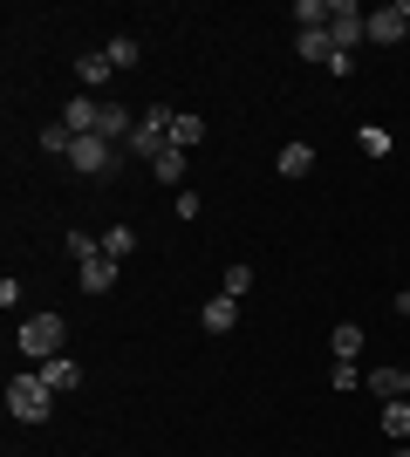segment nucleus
<instances>
[{"instance_id":"nucleus-1","label":"nucleus","mask_w":410,"mask_h":457,"mask_svg":"<svg viewBox=\"0 0 410 457\" xmlns=\"http://www.w3.org/2000/svg\"><path fill=\"white\" fill-rule=\"evenodd\" d=\"M172 116H178V110L151 103V110L137 116V130H130V144H123V157H144V164H157V157L172 151Z\"/></svg>"},{"instance_id":"nucleus-2","label":"nucleus","mask_w":410,"mask_h":457,"mask_svg":"<svg viewBox=\"0 0 410 457\" xmlns=\"http://www.w3.org/2000/svg\"><path fill=\"white\" fill-rule=\"evenodd\" d=\"M62 342H69V328H62V314H28V321L14 328V348L28 355V362H48V355H62Z\"/></svg>"},{"instance_id":"nucleus-3","label":"nucleus","mask_w":410,"mask_h":457,"mask_svg":"<svg viewBox=\"0 0 410 457\" xmlns=\"http://www.w3.org/2000/svg\"><path fill=\"white\" fill-rule=\"evenodd\" d=\"M7 410H14V423H48L55 389H48L41 376H14V382H7Z\"/></svg>"},{"instance_id":"nucleus-4","label":"nucleus","mask_w":410,"mask_h":457,"mask_svg":"<svg viewBox=\"0 0 410 457\" xmlns=\"http://www.w3.org/2000/svg\"><path fill=\"white\" fill-rule=\"evenodd\" d=\"M329 35H335V48L349 55L356 41H370V7H356V0H329Z\"/></svg>"},{"instance_id":"nucleus-5","label":"nucleus","mask_w":410,"mask_h":457,"mask_svg":"<svg viewBox=\"0 0 410 457\" xmlns=\"http://www.w3.org/2000/svg\"><path fill=\"white\" fill-rule=\"evenodd\" d=\"M69 164H76L82 178H110L117 171V144H110V137H76V144H69Z\"/></svg>"},{"instance_id":"nucleus-6","label":"nucleus","mask_w":410,"mask_h":457,"mask_svg":"<svg viewBox=\"0 0 410 457\" xmlns=\"http://www.w3.org/2000/svg\"><path fill=\"white\" fill-rule=\"evenodd\" d=\"M404 35H410V21H404L397 0H390V7H370V41H376V48H397Z\"/></svg>"},{"instance_id":"nucleus-7","label":"nucleus","mask_w":410,"mask_h":457,"mask_svg":"<svg viewBox=\"0 0 410 457\" xmlns=\"http://www.w3.org/2000/svg\"><path fill=\"white\" fill-rule=\"evenodd\" d=\"M76 82H82V96L110 89V82H117V69H110V55H103V48H89V55H76Z\"/></svg>"},{"instance_id":"nucleus-8","label":"nucleus","mask_w":410,"mask_h":457,"mask_svg":"<svg viewBox=\"0 0 410 457\" xmlns=\"http://www.w3.org/2000/svg\"><path fill=\"white\" fill-rule=\"evenodd\" d=\"M35 376L48 382L55 396H69V389H82V362H76V355H48V362H41Z\"/></svg>"},{"instance_id":"nucleus-9","label":"nucleus","mask_w":410,"mask_h":457,"mask_svg":"<svg viewBox=\"0 0 410 457\" xmlns=\"http://www.w3.org/2000/svg\"><path fill=\"white\" fill-rule=\"evenodd\" d=\"M96 116H103L96 96H69V110H62V130H69V137H96Z\"/></svg>"},{"instance_id":"nucleus-10","label":"nucleus","mask_w":410,"mask_h":457,"mask_svg":"<svg viewBox=\"0 0 410 457\" xmlns=\"http://www.w3.org/2000/svg\"><path fill=\"white\" fill-rule=\"evenodd\" d=\"M198 328H205V335H233V328H239V301H233V294H213L205 314H198Z\"/></svg>"},{"instance_id":"nucleus-11","label":"nucleus","mask_w":410,"mask_h":457,"mask_svg":"<svg viewBox=\"0 0 410 457\" xmlns=\"http://www.w3.org/2000/svg\"><path fill=\"white\" fill-rule=\"evenodd\" d=\"M294 55H301V62H322V69H329L335 35H329V28H294Z\"/></svg>"},{"instance_id":"nucleus-12","label":"nucleus","mask_w":410,"mask_h":457,"mask_svg":"<svg viewBox=\"0 0 410 457\" xmlns=\"http://www.w3.org/2000/svg\"><path fill=\"white\" fill-rule=\"evenodd\" d=\"M130 130H137V116L123 110V103H103V116H96V137H110V144H130Z\"/></svg>"},{"instance_id":"nucleus-13","label":"nucleus","mask_w":410,"mask_h":457,"mask_svg":"<svg viewBox=\"0 0 410 457\" xmlns=\"http://www.w3.org/2000/svg\"><path fill=\"white\" fill-rule=\"evenodd\" d=\"M363 389H370V396H410V369H370V376H363Z\"/></svg>"},{"instance_id":"nucleus-14","label":"nucleus","mask_w":410,"mask_h":457,"mask_svg":"<svg viewBox=\"0 0 410 457\" xmlns=\"http://www.w3.org/2000/svg\"><path fill=\"white\" fill-rule=\"evenodd\" d=\"M192 144H205V116H198V110H178L172 116V151H192Z\"/></svg>"},{"instance_id":"nucleus-15","label":"nucleus","mask_w":410,"mask_h":457,"mask_svg":"<svg viewBox=\"0 0 410 457\" xmlns=\"http://www.w3.org/2000/svg\"><path fill=\"white\" fill-rule=\"evenodd\" d=\"M273 171H280V178H308V171H314V144H280Z\"/></svg>"},{"instance_id":"nucleus-16","label":"nucleus","mask_w":410,"mask_h":457,"mask_svg":"<svg viewBox=\"0 0 410 457\" xmlns=\"http://www.w3.org/2000/svg\"><path fill=\"white\" fill-rule=\"evenodd\" d=\"M329 348H335V362H356V355H363V321H335Z\"/></svg>"},{"instance_id":"nucleus-17","label":"nucleus","mask_w":410,"mask_h":457,"mask_svg":"<svg viewBox=\"0 0 410 457\" xmlns=\"http://www.w3.org/2000/svg\"><path fill=\"white\" fill-rule=\"evenodd\" d=\"M76 280H82V294H110L117 287V260H89V267H76Z\"/></svg>"},{"instance_id":"nucleus-18","label":"nucleus","mask_w":410,"mask_h":457,"mask_svg":"<svg viewBox=\"0 0 410 457\" xmlns=\"http://www.w3.org/2000/svg\"><path fill=\"white\" fill-rule=\"evenodd\" d=\"M103 55H110V69H137V62H144V48H137V35H117V41H103Z\"/></svg>"},{"instance_id":"nucleus-19","label":"nucleus","mask_w":410,"mask_h":457,"mask_svg":"<svg viewBox=\"0 0 410 457\" xmlns=\"http://www.w3.org/2000/svg\"><path fill=\"white\" fill-rule=\"evenodd\" d=\"M130 253H137V232L130 226H110V232H103V260H117V267H123Z\"/></svg>"},{"instance_id":"nucleus-20","label":"nucleus","mask_w":410,"mask_h":457,"mask_svg":"<svg viewBox=\"0 0 410 457\" xmlns=\"http://www.w3.org/2000/svg\"><path fill=\"white\" fill-rule=\"evenodd\" d=\"M383 437L410 444V403H383Z\"/></svg>"},{"instance_id":"nucleus-21","label":"nucleus","mask_w":410,"mask_h":457,"mask_svg":"<svg viewBox=\"0 0 410 457\" xmlns=\"http://www.w3.org/2000/svg\"><path fill=\"white\" fill-rule=\"evenodd\" d=\"M356 144H363V157H390V130H383V123H363Z\"/></svg>"},{"instance_id":"nucleus-22","label":"nucleus","mask_w":410,"mask_h":457,"mask_svg":"<svg viewBox=\"0 0 410 457\" xmlns=\"http://www.w3.org/2000/svg\"><path fill=\"white\" fill-rule=\"evenodd\" d=\"M151 178H157V185H185V151H164L151 164Z\"/></svg>"},{"instance_id":"nucleus-23","label":"nucleus","mask_w":410,"mask_h":457,"mask_svg":"<svg viewBox=\"0 0 410 457\" xmlns=\"http://www.w3.org/2000/svg\"><path fill=\"white\" fill-rule=\"evenodd\" d=\"M294 21L301 28H329V0H294Z\"/></svg>"},{"instance_id":"nucleus-24","label":"nucleus","mask_w":410,"mask_h":457,"mask_svg":"<svg viewBox=\"0 0 410 457\" xmlns=\"http://www.w3.org/2000/svg\"><path fill=\"white\" fill-rule=\"evenodd\" d=\"M329 382L342 389V396H349V389H363V369H356V362H335V369H329Z\"/></svg>"},{"instance_id":"nucleus-25","label":"nucleus","mask_w":410,"mask_h":457,"mask_svg":"<svg viewBox=\"0 0 410 457\" xmlns=\"http://www.w3.org/2000/svg\"><path fill=\"white\" fill-rule=\"evenodd\" d=\"M247 287H254V267H247V260H233V267H226V294H233V301H239Z\"/></svg>"},{"instance_id":"nucleus-26","label":"nucleus","mask_w":410,"mask_h":457,"mask_svg":"<svg viewBox=\"0 0 410 457\" xmlns=\"http://www.w3.org/2000/svg\"><path fill=\"white\" fill-rule=\"evenodd\" d=\"M69 144H76V137L62 130V123H48V130H41V151H55V157H69Z\"/></svg>"},{"instance_id":"nucleus-27","label":"nucleus","mask_w":410,"mask_h":457,"mask_svg":"<svg viewBox=\"0 0 410 457\" xmlns=\"http://www.w3.org/2000/svg\"><path fill=\"white\" fill-rule=\"evenodd\" d=\"M390 307H397V314H404V321H410V294H390Z\"/></svg>"},{"instance_id":"nucleus-28","label":"nucleus","mask_w":410,"mask_h":457,"mask_svg":"<svg viewBox=\"0 0 410 457\" xmlns=\"http://www.w3.org/2000/svg\"><path fill=\"white\" fill-rule=\"evenodd\" d=\"M397 457H410V444H397Z\"/></svg>"}]
</instances>
